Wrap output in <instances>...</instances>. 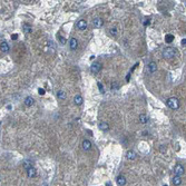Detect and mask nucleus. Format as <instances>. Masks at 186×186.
<instances>
[{"mask_svg": "<svg viewBox=\"0 0 186 186\" xmlns=\"http://www.w3.org/2000/svg\"><path fill=\"white\" fill-rule=\"evenodd\" d=\"M175 54H176V50L172 47L164 49V51H163V56H164L165 58H173V57L175 56Z\"/></svg>", "mask_w": 186, "mask_h": 186, "instance_id": "f03ea898", "label": "nucleus"}, {"mask_svg": "<svg viewBox=\"0 0 186 186\" xmlns=\"http://www.w3.org/2000/svg\"><path fill=\"white\" fill-rule=\"evenodd\" d=\"M59 38H60V41H61V43H65V42H66V40L64 39V37H59Z\"/></svg>", "mask_w": 186, "mask_h": 186, "instance_id": "cd10ccee", "label": "nucleus"}, {"mask_svg": "<svg viewBox=\"0 0 186 186\" xmlns=\"http://www.w3.org/2000/svg\"><path fill=\"white\" fill-rule=\"evenodd\" d=\"M167 106H168L169 108H172V109H177V108L179 107V102H178L177 98L170 97V98H168V100H167Z\"/></svg>", "mask_w": 186, "mask_h": 186, "instance_id": "f257e3e1", "label": "nucleus"}, {"mask_svg": "<svg viewBox=\"0 0 186 186\" xmlns=\"http://www.w3.org/2000/svg\"><path fill=\"white\" fill-rule=\"evenodd\" d=\"M100 69H102V65H100L99 63H95V64H92V65L90 66V71H91L92 74L99 73Z\"/></svg>", "mask_w": 186, "mask_h": 186, "instance_id": "7ed1b4c3", "label": "nucleus"}, {"mask_svg": "<svg viewBox=\"0 0 186 186\" xmlns=\"http://www.w3.org/2000/svg\"><path fill=\"white\" fill-rule=\"evenodd\" d=\"M182 43H183V45H184V46H185V43H186V39H185V38H184V39H183V40H182Z\"/></svg>", "mask_w": 186, "mask_h": 186, "instance_id": "c85d7f7f", "label": "nucleus"}, {"mask_svg": "<svg viewBox=\"0 0 186 186\" xmlns=\"http://www.w3.org/2000/svg\"><path fill=\"white\" fill-rule=\"evenodd\" d=\"M118 87H119V85H118V82H114L112 85V90H117Z\"/></svg>", "mask_w": 186, "mask_h": 186, "instance_id": "4be33fe9", "label": "nucleus"}, {"mask_svg": "<svg viewBox=\"0 0 186 186\" xmlns=\"http://www.w3.org/2000/svg\"><path fill=\"white\" fill-rule=\"evenodd\" d=\"M173 184H174L175 186H178L182 184V179H180L179 176H175L174 178H173Z\"/></svg>", "mask_w": 186, "mask_h": 186, "instance_id": "f3484780", "label": "nucleus"}, {"mask_svg": "<svg viewBox=\"0 0 186 186\" xmlns=\"http://www.w3.org/2000/svg\"><path fill=\"white\" fill-rule=\"evenodd\" d=\"M17 38H18V35H17V33H16V35H12V36H11V39H14V40H16Z\"/></svg>", "mask_w": 186, "mask_h": 186, "instance_id": "bb28decb", "label": "nucleus"}, {"mask_svg": "<svg viewBox=\"0 0 186 186\" xmlns=\"http://www.w3.org/2000/svg\"><path fill=\"white\" fill-rule=\"evenodd\" d=\"M98 88H99L100 92H104V87H103V85L100 84V82H98Z\"/></svg>", "mask_w": 186, "mask_h": 186, "instance_id": "393cba45", "label": "nucleus"}, {"mask_svg": "<svg viewBox=\"0 0 186 186\" xmlns=\"http://www.w3.org/2000/svg\"><path fill=\"white\" fill-rule=\"evenodd\" d=\"M0 50H1L2 53H8L9 51V45L7 41H2V42L0 43Z\"/></svg>", "mask_w": 186, "mask_h": 186, "instance_id": "423d86ee", "label": "nucleus"}, {"mask_svg": "<svg viewBox=\"0 0 186 186\" xmlns=\"http://www.w3.org/2000/svg\"><path fill=\"white\" fill-rule=\"evenodd\" d=\"M24 167H25L26 169H28V168H30V167H31V165H30L29 162H25L24 163Z\"/></svg>", "mask_w": 186, "mask_h": 186, "instance_id": "5701e85b", "label": "nucleus"}, {"mask_svg": "<svg viewBox=\"0 0 186 186\" xmlns=\"http://www.w3.org/2000/svg\"><path fill=\"white\" fill-rule=\"evenodd\" d=\"M148 68H149V73H155V71L157 70V65L154 63V61H152V63H149L148 65Z\"/></svg>", "mask_w": 186, "mask_h": 186, "instance_id": "ddd939ff", "label": "nucleus"}, {"mask_svg": "<svg viewBox=\"0 0 186 186\" xmlns=\"http://www.w3.org/2000/svg\"><path fill=\"white\" fill-rule=\"evenodd\" d=\"M148 116L147 115H145V114H141V115H139V121H141L142 124H146L147 121H148Z\"/></svg>", "mask_w": 186, "mask_h": 186, "instance_id": "2eb2a0df", "label": "nucleus"}, {"mask_svg": "<svg viewBox=\"0 0 186 186\" xmlns=\"http://www.w3.org/2000/svg\"><path fill=\"white\" fill-rule=\"evenodd\" d=\"M165 40H166V42H172V41L174 40V36H173V35H167L166 38H165Z\"/></svg>", "mask_w": 186, "mask_h": 186, "instance_id": "412c9836", "label": "nucleus"}, {"mask_svg": "<svg viewBox=\"0 0 186 186\" xmlns=\"http://www.w3.org/2000/svg\"><path fill=\"white\" fill-rule=\"evenodd\" d=\"M126 157H127L128 159H130V161H133V159L136 158V153L134 151H128L127 154H126Z\"/></svg>", "mask_w": 186, "mask_h": 186, "instance_id": "4468645a", "label": "nucleus"}, {"mask_svg": "<svg viewBox=\"0 0 186 186\" xmlns=\"http://www.w3.org/2000/svg\"><path fill=\"white\" fill-rule=\"evenodd\" d=\"M22 28H24V31L26 33L31 32V26H30L29 24H24V25H22Z\"/></svg>", "mask_w": 186, "mask_h": 186, "instance_id": "a211bd4d", "label": "nucleus"}, {"mask_svg": "<svg viewBox=\"0 0 186 186\" xmlns=\"http://www.w3.org/2000/svg\"><path fill=\"white\" fill-rule=\"evenodd\" d=\"M38 94H39V95H45V89L39 88V89H38Z\"/></svg>", "mask_w": 186, "mask_h": 186, "instance_id": "a878e982", "label": "nucleus"}, {"mask_svg": "<svg viewBox=\"0 0 186 186\" xmlns=\"http://www.w3.org/2000/svg\"><path fill=\"white\" fill-rule=\"evenodd\" d=\"M164 186H167V185H164Z\"/></svg>", "mask_w": 186, "mask_h": 186, "instance_id": "c756f323", "label": "nucleus"}, {"mask_svg": "<svg viewBox=\"0 0 186 186\" xmlns=\"http://www.w3.org/2000/svg\"><path fill=\"white\" fill-rule=\"evenodd\" d=\"M116 182H117V184L119 186H124L126 184V177L124 175H119V176L116 178Z\"/></svg>", "mask_w": 186, "mask_h": 186, "instance_id": "0eeeda50", "label": "nucleus"}, {"mask_svg": "<svg viewBox=\"0 0 186 186\" xmlns=\"http://www.w3.org/2000/svg\"><path fill=\"white\" fill-rule=\"evenodd\" d=\"M77 28H78L79 30H85L87 28V21L84 19L79 20V21L77 22Z\"/></svg>", "mask_w": 186, "mask_h": 186, "instance_id": "39448f33", "label": "nucleus"}, {"mask_svg": "<svg viewBox=\"0 0 186 186\" xmlns=\"http://www.w3.org/2000/svg\"><path fill=\"white\" fill-rule=\"evenodd\" d=\"M174 172H175V176H179L180 177V175H183L184 174V167L182 166V165H179V164H177L176 166H175V169H174Z\"/></svg>", "mask_w": 186, "mask_h": 186, "instance_id": "20e7f679", "label": "nucleus"}, {"mask_svg": "<svg viewBox=\"0 0 186 186\" xmlns=\"http://www.w3.org/2000/svg\"><path fill=\"white\" fill-rule=\"evenodd\" d=\"M104 24V20L102 19V18H95L94 19V26L96 28H100Z\"/></svg>", "mask_w": 186, "mask_h": 186, "instance_id": "9b49d317", "label": "nucleus"}, {"mask_svg": "<svg viewBox=\"0 0 186 186\" xmlns=\"http://www.w3.org/2000/svg\"><path fill=\"white\" fill-rule=\"evenodd\" d=\"M110 33L114 36L117 35V30H116V28H110Z\"/></svg>", "mask_w": 186, "mask_h": 186, "instance_id": "b1692460", "label": "nucleus"}, {"mask_svg": "<svg viewBox=\"0 0 186 186\" xmlns=\"http://www.w3.org/2000/svg\"><path fill=\"white\" fill-rule=\"evenodd\" d=\"M69 46H70V48L75 50L77 47H78V42H77V40L75 39V38H71L70 40H69Z\"/></svg>", "mask_w": 186, "mask_h": 186, "instance_id": "f8f14e48", "label": "nucleus"}, {"mask_svg": "<svg viewBox=\"0 0 186 186\" xmlns=\"http://www.w3.org/2000/svg\"><path fill=\"white\" fill-rule=\"evenodd\" d=\"M33 104V98L32 97H27L25 99V105L26 106H31Z\"/></svg>", "mask_w": 186, "mask_h": 186, "instance_id": "6ab92c4d", "label": "nucleus"}, {"mask_svg": "<svg viewBox=\"0 0 186 186\" xmlns=\"http://www.w3.org/2000/svg\"><path fill=\"white\" fill-rule=\"evenodd\" d=\"M82 148H84V151H89L91 148V143H90L88 139H85L82 142Z\"/></svg>", "mask_w": 186, "mask_h": 186, "instance_id": "9d476101", "label": "nucleus"}, {"mask_svg": "<svg viewBox=\"0 0 186 186\" xmlns=\"http://www.w3.org/2000/svg\"><path fill=\"white\" fill-rule=\"evenodd\" d=\"M74 102L76 105H81L82 104V97L80 95H77V96H75V98H74Z\"/></svg>", "mask_w": 186, "mask_h": 186, "instance_id": "dca6fc26", "label": "nucleus"}, {"mask_svg": "<svg viewBox=\"0 0 186 186\" xmlns=\"http://www.w3.org/2000/svg\"><path fill=\"white\" fill-rule=\"evenodd\" d=\"M36 174H37V170H36L35 167H30V168H28L27 169V175H28V177H35L36 176Z\"/></svg>", "mask_w": 186, "mask_h": 186, "instance_id": "6e6552de", "label": "nucleus"}, {"mask_svg": "<svg viewBox=\"0 0 186 186\" xmlns=\"http://www.w3.org/2000/svg\"><path fill=\"white\" fill-rule=\"evenodd\" d=\"M98 127H99L100 130H108L109 129V125H108L106 121H100V123L98 124Z\"/></svg>", "mask_w": 186, "mask_h": 186, "instance_id": "1a4fd4ad", "label": "nucleus"}, {"mask_svg": "<svg viewBox=\"0 0 186 186\" xmlns=\"http://www.w3.org/2000/svg\"><path fill=\"white\" fill-rule=\"evenodd\" d=\"M57 96H58L59 99H65L66 94H65V91H63V90H59V91L57 92Z\"/></svg>", "mask_w": 186, "mask_h": 186, "instance_id": "aec40b11", "label": "nucleus"}]
</instances>
